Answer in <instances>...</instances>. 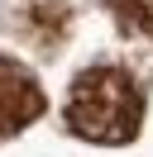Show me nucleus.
<instances>
[{
  "label": "nucleus",
  "mask_w": 153,
  "mask_h": 157,
  "mask_svg": "<svg viewBox=\"0 0 153 157\" xmlns=\"http://www.w3.org/2000/svg\"><path fill=\"white\" fill-rule=\"evenodd\" d=\"M120 29L129 33H153V0H110Z\"/></svg>",
  "instance_id": "3"
},
{
  "label": "nucleus",
  "mask_w": 153,
  "mask_h": 157,
  "mask_svg": "<svg viewBox=\"0 0 153 157\" xmlns=\"http://www.w3.org/2000/svg\"><path fill=\"white\" fill-rule=\"evenodd\" d=\"M38 114H43V86L19 62L0 57V138L29 128Z\"/></svg>",
  "instance_id": "2"
},
{
  "label": "nucleus",
  "mask_w": 153,
  "mask_h": 157,
  "mask_svg": "<svg viewBox=\"0 0 153 157\" xmlns=\"http://www.w3.org/2000/svg\"><path fill=\"white\" fill-rule=\"evenodd\" d=\"M143 124V95L124 67H86L67 90V128L86 143H129Z\"/></svg>",
  "instance_id": "1"
}]
</instances>
